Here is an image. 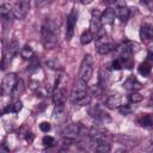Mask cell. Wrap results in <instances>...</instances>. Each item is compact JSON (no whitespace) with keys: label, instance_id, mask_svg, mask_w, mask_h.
Here are the masks:
<instances>
[{"label":"cell","instance_id":"12","mask_svg":"<svg viewBox=\"0 0 153 153\" xmlns=\"http://www.w3.org/2000/svg\"><path fill=\"white\" fill-rule=\"evenodd\" d=\"M80 134V126L78 123H71L68 124L63 130H62V136L63 137H71L75 139Z\"/></svg>","mask_w":153,"mask_h":153},{"label":"cell","instance_id":"6","mask_svg":"<svg viewBox=\"0 0 153 153\" xmlns=\"http://www.w3.org/2000/svg\"><path fill=\"white\" fill-rule=\"evenodd\" d=\"M76 19H78V12L75 8H73L68 16L67 23H66V39L67 41H69L74 35V27L76 24Z\"/></svg>","mask_w":153,"mask_h":153},{"label":"cell","instance_id":"4","mask_svg":"<svg viewBox=\"0 0 153 153\" xmlns=\"http://www.w3.org/2000/svg\"><path fill=\"white\" fill-rule=\"evenodd\" d=\"M18 79H17V75L14 73H8L4 76L2 81H1V94L2 96H7L12 92L14 85L17 84Z\"/></svg>","mask_w":153,"mask_h":153},{"label":"cell","instance_id":"37","mask_svg":"<svg viewBox=\"0 0 153 153\" xmlns=\"http://www.w3.org/2000/svg\"><path fill=\"white\" fill-rule=\"evenodd\" d=\"M93 0H81V2L84 4V5H88V4H91Z\"/></svg>","mask_w":153,"mask_h":153},{"label":"cell","instance_id":"21","mask_svg":"<svg viewBox=\"0 0 153 153\" xmlns=\"http://www.w3.org/2000/svg\"><path fill=\"white\" fill-rule=\"evenodd\" d=\"M114 49H115L114 44H111L109 42H104V43H100V44L97 45V50L100 55H106V54L111 53Z\"/></svg>","mask_w":153,"mask_h":153},{"label":"cell","instance_id":"1","mask_svg":"<svg viewBox=\"0 0 153 153\" xmlns=\"http://www.w3.org/2000/svg\"><path fill=\"white\" fill-rule=\"evenodd\" d=\"M41 37H42V42L47 49H50L54 45H56L59 37H60L59 24L51 19H45L42 25V29H41Z\"/></svg>","mask_w":153,"mask_h":153},{"label":"cell","instance_id":"38","mask_svg":"<svg viewBox=\"0 0 153 153\" xmlns=\"http://www.w3.org/2000/svg\"><path fill=\"white\" fill-rule=\"evenodd\" d=\"M148 54H151V56L153 57V47H151V48L148 49Z\"/></svg>","mask_w":153,"mask_h":153},{"label":"cell","instance_id":"3","mask_svg":"<svg viewBox=\"0 0 153 153\" xmlns=\"http://www.w3.org/2000/svg\"><path fill=\"white\" fill-rule=\"evenodd\" d=\"M30 11V0H17L13 6V14L17 19H24Z\"/></svg>","mask_w":153,"mask_h":153},{"label":"cell","instance_id":"31","mask_svg":"<svg viewBox=\"0 0 153 153\" xmlns=\"http://www.w3.org/2000/svg\"><path fill=\"white\" fill-rule=\"evenodd\" d=\"M53 1L54 0H36V6L38 8H43V7L48 6V5H50Z\"/></svg>","mask_w":153,"mask_h":153},{"label":"cell","instance_id":"23","mask_svg":"<svg viewBox=\"0 0 153 153\" xmlns=\"http://www.w3.org/2000/svg\"><path fill=\"white\" fill-rule=\"evenodd\" d=\"M151 71H152V65H151L149 62H147V61L142 62V63L137 67V72H139L141 75H143V76L149 75V74H151Z\"/></svg>","mask_w":153,"mask_h":153},{"label":"cell","instance_id":"18","mask_svg":"<svg viewBox=\"0 0 153 153\" xmlns=\"http://www.w3.org/2000/svg\"><path fill=\"white\" fill-rule=\"evenodd\" d=\"M24 91H25V84H24V81H23L22 79H19V80L17 81V84L14 85L12 92H11V97H12L13 99H16V98H18L19 96H22V94L24 93Z\"/></svg>","mask_w":153,"mask_h":153},{"label":"cell","instance_id":"24","mask_svg":"<svg viewBox=\"0 0 153 153\" xmlns=\"http://www.w3.org/2000/svg\"><path fill=\"white\" fill-rule=\"evenodd\" d=\"M93 32L91 31V30H85L82 33H81V36H80V42H81V44H88L92 39H93Z\"/></svg>","mask_w":153,"mask_h":153},{"label":"cell","instance_id":"10","mask_svg":"<svg viewBox=\"0 0 153 153\" xmlns=\"http://www.w3.org/2000/svg\"><path fill=\"white\" fill-rule=\"evenodd\" d=\"M88 135L91 137V140H102V141H109L110 140V134L100 128H91L88 131Z\"/></svg>","mask_w":153,"mask_h":153},{"label":"cell","instance_id":"34","mask_svg":"<svg viewBox=\"0 0 153 153\" xmlns=\"http://www.w3.org/2000/svg\"><path fill=\"white\" fill-rule=\"evenodd\" d=\"M121 112H122V114H124V115H127L128 112H130V109H129L128 106H124V108H121Z\"/></svg>","mask_w":153,"mask_h":153},{"label":"cell","instance_id":"11","mask_svg":"<svg viewBox=\"0 0 153 153\" xmlns=\"http://www.w3.org/2000/svg\"><path fill=\"white\" fill-rule=\"evenodd\" d=\"M105 105L110 109H117L122 106V97L118 93H111L105 99Z\"/></svg>","mask_w":153,"mask_h":153},{"label":"cell","instance_id":"26","mask_svg":"<svg viewBox=\"0 0 153 153\" xmlns=\"http://www.w3.org/2000/svg\"><path fill=\"white\" fill-rule=\"evenodd\" d=\"M18 51H19V43H18L17 39H13V41L10 43V47H8V54L13 57V56H16V55L18 54Z\"/></svg>","mask_w":153,"mask_h":153},{"label":"cell","instance_id":"5","mask_svg":"<svg viewBox=\"0 0 153 153\" xmlns=\"http://www.w3.org/2000/svg\"><path fill=\"white\" fill-rule=\"evenodd\" d=\"M85 94H87V85H86V81L79 78V80L75 81V84H74V86H73V88H72L71 99H72V102L74 103L76 99L81 98V97L85 96Z\"/></svg>","mask_w":153,"mask_h":153},{"label":"cell","instance_id":"15","mask_svg":"<svg viewBox=\"0 0 153 153\" xmlns=\"http://www.w3.org/2000/svg\"><path fill=\"white\" fill-rule=\"evenodd\" d=\"M66 100V91L63 88H55L54 93H53V102L55 105H63Z\"/></svg>","mask_w":153,"mask_h":153},{"label":"cell","instance_id":"8","mask_svg":"<svg viewBox=\"0 0 153 153\" xmlns=\"http://www.w3.org/2000/svg\"><path fill=\"white\" fill-rule=\"evenodd\" d=\"M90 114H91V116L93 117V118H96L97 121H99V122H102V123H108V122H110V116L100 108V106H98V105H94L91 110H90Z\"/></svg>","mask_w":153,"mask_h":153},{"label":"cell","instance_id":"25","mask_svg":"<svg viewBox=\"0 0 153 153\" xmlns=\"http://www.w3.org/2000/svg\"><path fill=\"white\" fill-rule=\"evenodd\" d=\"M23 108V103L20 100H16L13 104L8 105V108L6 110H4L2 112H19Z\"/></svg>","mask_w":153,"mask_h":153},{"label":"cell","instance_id":"22","mask_svg":"<svg viewBox=\"0 0 153 153\" xmlns=\"http://www.w3.org/2000/svg\"><path fill=\"white\" fill-rule=\"evenodd\" d=\"M20 55H22V57L23 59H25V60H32L33 57H35V53H33V50H32V48L30 47V45H24L22 49H20Z\"/></svg>","mask_w":153,"mask_h":153},{"label":"cell","instance_id":"20","mask_svg":"<svg viewBox=\"0 0 153 153\" xmlns=\"http://www.w3.org/2000/svg\"><path fill=\"white\" fill-rule=\"evenodd\" d=\"M115 12H116V17H117L121 22H127L128 18H129V14H130L128 7H126V6H118V7L115 10Z\"/></svg>","mask_w":153,"mask_h":153},{"label":"cell","instance_id":"35","mask_svg":"<svg viewBox=\"0 0 153 153\" xmlns=\"http://www.w3.org/2000/svg\"><path fill=\"white\" fill-rule=\"evenodd\" d=\"M26 140H27L29 142H31V141L33 140V135H32L31 133H27V135H26Z\"/></svg>","mask_w":153,"mask_h":153},{"label":"cell","instance_id":"40","mask_svg":"<svg viewBox=\"0 0 153 153\" xmlns=\"http://www.w3.org/2000/svg\"><path fill=\"white\" fill-rule=\"evenodd\" d=\"M149 1H152V0H140V2H141V4H146V5H147Z\"/></svg>","mask_w":153,"mask_h":153},{"label":"cell","instance_id":"2","mask_svg":"<svg viewBox=\"0 0 153 153\" xmlns=\"http://www.w3.org/2000/svg\"><path fill=\"white\" fill-rule=\"evenodd\" d=\"M93 73V59L91 55H85L81 63H80V69H79V78L85 80L86 82L91 79Z\"/></svg>","mask_w":153,"mask_h":153},{"label":"cell","instance_id":"13","mask_svg":"<svg viewBox=\"0 0 153 153\" xmlns=\"http://www.w3.org/2000/svg\"><path fill=\"white\" fill-rule=\"evenodd\" d=\"M111 148L109 141H102V140H92V149L97 151V152H109Z\"/></svg>","mask_w":153,"mask_h":153},{"label":"cell","instance_id":"32","mask_svg":"<svg viewBox=\"0 0 153 153\" xmlns=\"http://www.w3.org/2000/svg\"><path fill=\"white\" fill-rule=\"evenodd\" d=\"M39 129H41L43 133H48V131L50 130V123H48V122H42V123L39 124Z\"/></svg>","mask_w":153,"mask_h":153},{"label":"cell","instance_id":"19","mask_svg":"<svg viewBox=\"0 0 153 153\" xmlns=\"http://www.w3.org/2000/svg\"><path fill=\"white\" fill-rule=\"evenodd\" d=\"M0 16H1L2 19H7V18H10L12 16L14 17V14H13V7L8 2L1 4V6H0Z\"/></svg>","mask_w":153,"mask_h":153},{"label":"cell","instance_id":"7","mask_svg":"<svg viewBox=\"0 0 153 153\" xmlns=\"http://www.w3.org/2000/svg\"><path fill=\"white\" fill-rule=\"evenodd\" d=\"M102 13L98 10H93L91 13V20H90V30L93 32V35L98 33L102 29Z\"/></svg>","mask_w":153,"mask_h":153},{"label":"cell","instance_id":"39","mask_svg":"<svg viewBox=\"0 0 153 153\" xmlns=\"http://www.w3.org/2000/svg\"><path fill=\"white\" fill-rule=\"evenodd\" d=\"M104 4H110V2H114L115 0H102Z\"/></svg>","mask_w":153,"mask_h":153},{"label":"cell","instance_id":"27","mask_svg":"<svg viewBox=\"0 0 153 153\" xmlns=\"http://www.w3.org/2000/svg\"><path fill=\"white\" fill-rule=\"evenodd\" d=\"M63 115H65L63 105H55V109H54V112H53L54 120H61V117H63Z\"/></svg>","mask_w":153,"mask_h":153},{"label":"cell","instance_id":"33","mask_svg":"<svg viewBox=\"0 0 153 153\" xmlns=\"http://www.w3.org/2000/svg\"><path fill=\"white\" fill-rule=\"evenodd\" d=\"M42 141H43V143H44L45 146H51V145L54 143V139H53L51 136H44Z\"/></svg>","mask_w":153,"mask_h":153},{"label":"cell","instance_id":"14","mask_svg":"<svg viewBox=\"0 0 153 153\" xmlns=\"http://www.w3.org/2000/svg\"><path fill=\"white\" fill-rule=\"evenodd\" d=\"M115 17H116V12L115 10H112L111 7L106 8L103 13H102V23L104 25H111L115 20Z\"/></svg>","mask_w":153,"mask_h":153},{"label":"cell","instance_id":"29","mask_svg":"<svg viewBox=\"0 0 153 153\" xmlns=\"http://www.w3.org/2000/svg\"><path fill=\"white\" fill-rule=\"evenodd\" d=\"M90 102H91V96L87 93V94L82 96L81 98L76 99V100L74 102V104H76V105H87Z\"/></svg>","mask_w":153,"mask_h":153},{"label":"cell","instance_id":"36","mask_svg":"<svg viewBox=\"0 0 153 153\" xmlns=\"http://www.w3.org/2000/svg\"><path fill=\"white\" fill-rule=\"evenodd\" d=\"M147 6L149 7V10H151V11H153V0H152V1H149V2L147 4Z\"/></svg>","mask_w":153,"mask_h":153},{"label":"cell","instance_id":"17","mask_svg":"<svg viewBox=\"0 0 153 153\" xmlns=\"http://www.w3.org/2000/svg\"><path fill=\"white\" fill-rule=\"evenodd\" d=\"M137 123L142 128L151 129V128H153V117L151 115H148V114H143L137 118Z\"/></svg>","mask_w":153,"mask_h":153},{"label":"cell","instance_id":"28","mask_svg":"<svg viewBox=\"0 0 153 153\" xmlns=\"http://www.w3.org/2000/svg\"><path fill=\"white\" fill-rule=\"evenodd\" d=\"M47 66H48L49 68H51V69H55V71L61 69V65H60V62H59L57 60H55V59L47 60Z\"/></svg>","mask_w":153,"mask_h":153},{"label":"cell","instance_id":"16","mask_svg":"<svg viewBox=\"0 0 153 153\" xmlns=\"http://www.w3.org/2000/svg\"><path fill=\"white\" fill-rule=\"evenodd\" d=\"M123 87L130 91H139L142 88L141 82H139L134 76H129L124 82H123Z\"/></svg>","mask_w":153,"mask_h":153},{"label":"cell","instance_id":"9","mask_svg":"<svg viewBox=\"0 0 153 153\" xmlns=\"http://www.w3.org/2000/svg\"><path fill=\"white\" fill-rule=\"evenodd\" d=\"M140 38L143 43H149L153 41V25L151 24H142L140 27Z\"/></svg>","mask_w":153,"mask_h":153},{"label":"cell","instance_id":"30","mask_svg":"<svg viewBox=\"0 0 153 153\" xmlns=\"http://www.w3.org/2000/svg\"><path fill=\"white\" fill-rule=\"evenodd\" d=\"M142 99H143V97H142L140 93L135 92V91H133V92L129 94V100H130V103H140Z\"/></svg>","mask_w":153,"mask_h":153}]
</instances>
